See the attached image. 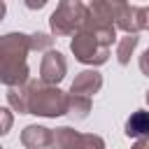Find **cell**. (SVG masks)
Here are the masks:
<instances>
[{
  "label": "cell",
  "instance_id": "cell-1",
  "mask_svg": "<svg viewBox=\"0 0 149 149\" xmlns=\"http://www.w3.org/2000/svg\"><path fill=\"white\" fill-rule=\"evenodd\" d=\"M149 128V119L144 116V114H135L130 121H128V135H137V133H144Z\"/></svg>",
  "mask_w": 149,
  "mask_h": 149
}]
</instances>
